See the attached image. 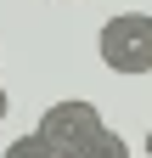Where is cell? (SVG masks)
<instances>
[{
	"label": "cell",
	"mask_w": 152,
	"mask_h": 158,
	"mask_svg": "<svg viewBox=\"0 0 152 158\" xmlns=\"http://www.w3.org/2000/svg\"><path fill=\"white\" fill-rule=\"evenodd\" d=\"M6 113H11V102H6V85H0V118H6Z\"/></svg>",
	"instance_id": "obj_5"
},
{
	"label": "cell",
	"mask_w": 152,
	"mask_h": 158,
	"mask_svg": "<svg viewBox=\"0 0 152 158\" xmlns=\"http://www.w3.org/2000/svg\"><path fill=\"white\" fill-rule=\"evenodd\" d=\"M96 51L113 73H152V17L146 11H118L96 34Z\"/></svg>",
	"instance_id": "obj_1"
},
{
	"label": "cell",
	"mask_w": 152,
	"mask_h": 158,
	"mask_svg": "<svg viewBox=\"0 0 152 158\" xmlns=\"http://www.w3.org/2000/svg\"><path fill=\"white\" fill-rule=\"evenodd\" d=\"M73 158H130V141H124L118 130H96V135H90V141L73 152Z\"/></svg>",
	"instance_id": "obj_3"
},
{
	"label": "cell",
	"mask_w": 152,
	"mask_h": 158,
	"mask_svg": "<svg viewBox=\"0 0 152 158\" xmlns=\"http://www.w3.org/2000/svg\"><path fill=\"white\" fill-rule=\"evenodd\" d=\"M146 158H152V130H146Z\"/></svg>",
	"instance_id": "obj_6"
},
{
	"label": "cell",
	"mask_w": 152,
	"mask_h": 158,
	"mask_svg": "<svg viewBox=\"0 0 152 158\" xmlns=\"http://www.w3.org/2000/svg\"><path fill=\"white\" fill-rule=\"evenodd\" d=\"M96 130H107V118H102V107L96 102H79V96H68V102H51L45 113H40V141H51L62 158H73Z\"/></svg>",
	"instance_id": "obj_2"
},
{
	"label": "cell",
	"mask_w": 152,
	"mask_h": 158,
	"mask_svg": "<svg viewBox=\"0 0 152 158\" xmlns=\"http://www.w3.org/2000/svg\"><path fill=\"white\" fill-rule=\"evenodd\" d=\"M6 158H62V152H56L51 141H40V135L28 130V135H17V141L6 147Z\"/></svg>",
	"instance_id": "obj_4"
}]
</instances>
